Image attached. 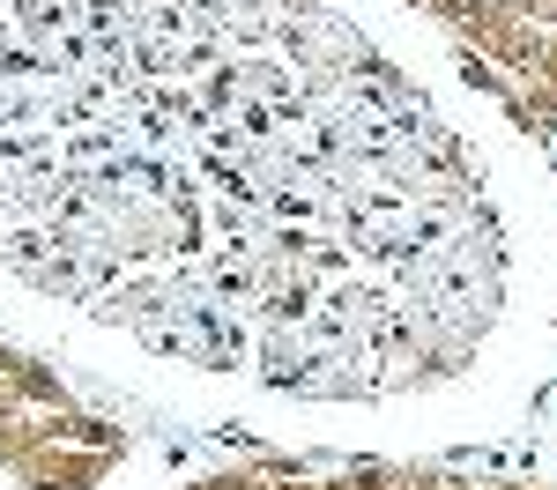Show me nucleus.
<instances>
[{"instance_id": "f257e3e1", "label": "nucleus", "mask_w": 557, "mask_h": 490, "mask_svg": "<svg viewBox=\"0 0 557 490\" xmlns=\"http://www.w3.org/2000/svg\"><path fill=\"white\" fill-rule=\"evenodd\" d=\"M0 275L164 372L394 401L506 327L513 216L349 0H0Z\"/></svg>"}, {"instance_id": "f03ea898", "label": "nucleus", "mask_w": 557, "mask_h": 490, "mask_svg": "<svg viewBox=\"0 0 557 490\" xmlns=\"http://www.w3.org/2000/svg\"><path fill=\"white\" fill-rule=\"evenodd\" d=\"M127 424L75 394V379L0 335V476L15 490H104L127 468Z\"/></svg>"}, {"instance_id": "7ed1b4c3", "label": "nucleus", "mask_w": 557, "mask_h": 490, "mask_svg": "<svg viewBox=\"0 0 557 490\" xmlns=\"http://www.w3.org/2000/svg\"><path fill=\"white\" fill-rule=\"evenodd\" d=\"M528 134L557 127V0H401Z\"/></svg>"}]
</instances>
